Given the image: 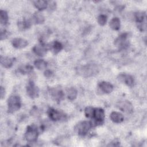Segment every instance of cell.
Masks as SVG:
<instances>
[{
  "mask_svg": "<svg viewBox=\"0 0 147 147\" xmlns=\"http://www.w3.org/2000/svg\"><path fill=\"white\" fill-rule=\"evenodd\" d=\"M44 75L47 78H50L52 75V72L50 70H46L44 72Z\"/></svg>",
  "mask_w": 147,
  "mask_h": 147,
  "instance_id": "30",
  "label": "cell"
},
{
  "mask_svg": "<svg viewBox=\"0 0 147 147\" xmlns=\"http://www.w3.org/2000/svg\"><path fill=\"white\" fill-rule=\"evenodd\" d=\"M48 115H49V118L52 121H54L60 120L62 117V115L59 111H58L56 110L53 109H51L49 110Z\"/></svg>",
  "mask_w": 147,
  "mask_h": 147,
  "instance_id": "14",
  "label": "cell"
},
{
  "mask_svg": "<svg viewBox=\"0 0 147 147\" xmlns=\"http://www.w3.org/2000/svg\"><path fill=\"white\" fill-rule=\"evenodd\" d=\"M94 113V109L91 107H88L86 108L84 111L85 115L88 118H93Z\"/></svg>",
  "mask_w": 147,
  "mask_h": 147,
  "instance_id": "27",
  "label": "cell"
},
{
  "mask_svg": "<svg viewBox=\"0 0 147 147\" xmlns=\"http://www.w3.org/2000/svg\"><path fill=\"white\" fill-rule=\"evenodd\" d=\"M62 48H63V45L60 42L57 41H55L53 42L52 45V49L55 53H57L58 52H59L62 49Z\"/></svg>",
  "mask_w": 147,
  "mask_h": 147,
  "instance_id": "26",
  "label": "cell"
},
{
  "mask_svg": "<svg viewBox=\"0 0 147 147\" xmlns=\"http://www.w3.org/2000/svg\"><path fill=\"white\" fill-rule=\"evenodd\" d=\"M118 79L120 82L126 84L128 86L132 87L134 85V80L133 77L131 75H127L125 74H121L118 75Z\"/></svg>",
  "mask_w": 147,
  "mask_h": 147,
  "instance_id": "6",
  "label": "cell"
},
{
  "mask_svg": "<svg viewBox=\"0 0 147 147\" xmlns=\"http://www.w3.org/2000/svg\"><path fill=\"white\" fill-rule=\"evenodd\" d=\"M99 90L102 91L103 93L109 94L112 92L113 90V85L107 82H100L98 84Z\"/></svg>",
  "mask_w": 147,
  "mask_h": 147,
  "instance_id": "9",
  "label": "cell"
},
{
  "mask_svg": "<svg viewBox=\"0 0 147 147\" xmlns=\"http://www.w3.org/2000/svg\"><path fill=\"white\" fill-rule=\"evenodd\" d=\"M126 38H127V34L123 33L120 35L115 41V45L118 47L120 48H123L125 46H126Z\"/></svg>",
  "mask_w": 147,
  "mask_h": 147,
  "instance_id": "12",
  "label": "cell"
},
{
  "mask_svg": "<svg viewBox=\"0 0 147 147\" xmlns=\"http://www.w3.org/2000/svg\"><path fill=\"white\" fill-rule=\"evenodd\" d=\"M34 6L39 10H43L47 7L48 2L44 0H38L33 1Z\"/></svg>",
  "mask_w": 147,
  "mask_h": 147,
  "instance_id": "17",
  "label": "cell"
},
{
  "mask_svg": "<svg viewBox=\"0 0 147 147\" xmlns=\"http://www.w3.org/2000/svg\"><path fill=\"white\" fill-rule=\"evenodd\" d=\"M117 107L119 109L126 113H131L133 110V107L131 104L127 100L119 102L117 104Z\"/></svg>",
  "mask_w": 147,
  "mask_h": 147,
  "instance_id": "10",
  "label": "cell"
},
{
  "mask_svg": "<svg viewBox=\"0 0 147 147\" xmlns=\"http://www.w3.org/2000/svg\"><path fill=\"white\" fill-rule=\"evenodd\" d=\"M30 25L31 24L29 21H24L18 22V27L21 30H24L25 29L29 28L30 26Z\"/></svg>",
  "mask_w": 147,
  "mask_h": 147,
  "instance_id": "25",
  "label": "cell"
},
{
  "mask_svg": "<svg viewBox=\"0 0 147 147\" xmlns=\"http://www.w3.org/2000/svg\"><path fill=\"white\" fill-rule=\"evenodd\" d=\"M146 14L144 12L138 11L135 14V19L138 24H140L145 21Z\"/></svg>",
  "mask_w": 147,
  "mask_h": 147,
  "instance_id": "22",
  "label": "cell"
},
{
  "mask_svg": "<svg viewBox=\"0 0 147 147\" xmlns=\"http://www.w3.org/2000/svg\"><path fill=\"white\" fill-rule=\"evenodd\" d=\"M51 95L53 99L57 102H60L64 96L63 92L60 87L52 88L51 90Z\"/></svg>",
  "mask_w": 147,
  "mask_h": 147,
  "instance_id": "7",
  "label": "cell"
},
{
  "mask_svg": "<svg viewBox=\"0 0 147 147\" xmlns=\"http://www.w3.org/2000/svg\"><path fill=\"white\" fill-rule=\"evenodd\" d=\"M21 99L19 96L12 95L7 100L8 111L9 113H14L18 110L21 107Z\"/></svg>",
  "mask_w": 147,
  "mask_h": 147,
  "instance_id": "2",
  "label": "cell"
},
{
  "mask_svg": "<svg viewBox=\"0 0 147 147\" xmlns=\"http://www.w3.org/2000/svg\"><path fill=\"white\" fill-rule=\"evenodd\" d=\"M33 20L35 24H42L44 22L45 18L44 16L41 13L39 12H36L33 16Z\"/></svg>",
  "mask_w": 147,
  "mask_h": 147,
  "instance_id": "18",
  "label": "cell"
},
{
  "mask_svg": "<svg viewBox=\"0 0 147 147\" xmlns=\"http://www.w3.org/2000/svg\"><path fill=\"white\" fill-rule=\"evenodd\" d=\"M8 21V15L6 11L1 10L0 11V21L1 24L5 25Z\"/></svg>",
  "mask_w": 147,
  "mask_h": 147,
  "instance_id": "24",
  "label": "cell"
},
{
  "mask_svg": "<svg viewBox=\"0 0 147 147\" xmlns=\"http://www.w3.org/2000/svg\"><path fill=\"white\" fill-rule=\"evenodd\" d=\"M110 28L115 30H117L120 28V20L118 18H113L110 22L109 24Z\"/></svg>",
  "mask_w": 147,
  "mask_h": 147,
  "instance_id": "19",
  "label": "cell"
},
{
  "mask_svg": "<svg viewBox=\"0 0 147 147\" xmlns=\"http://www.w3.org/2000/svg\"><path fill=\"white\" fill-rule=\"evenodd\" d=\"M107 18L106 16L101 14L98 17V22L100 25L103 26L106 24V23L107 22Z\"/></svg>",
  "mask_w": 147,
  "mask_h": 147,
  "instance_id": "28",
  "label": "cell"
},
{
  "mask_svg": "<svg viewBox=\"0 0 147 147\" xmlns=\"http://www.w3.org/2000/svg\"><path fill=\"white\" fill-rule=\"evenodd\" d=\"M19 71L22 74H26L30 72L33 70V67L30 65H22L19 68Z\"/></svg>",
  "mask_w": 147,
  "mask_h": 147,
  "instance_id": "23",
  "label": "cell"
},
{
  "mask_svg": "<svg viewBox=\"0 0 147 147\" xmlns=\"http://www.w3.org/2000/svg\"><path fill=\"white\" fill-rule=\"evenodd\" d=\"M7 36V33L5 30H3V31L2 30L1 32V40L5 38Z\"/></svg>",
  "mask_w": 147,
  "mask_h": 147,
  "instance_id": "29",
  "label": "cell"
},
{
  "mask_svg": "<svg viewBox=\"0 0 147 147\" xmlns=\"http://www.w3.org/2000/svg\"><path fill=\"white\" fill-rule=\"evenodd\" d=\"M5 95V90L3 87H1V98L2 99Z\"/></svg>",
  "mask_w": 147,
  "mask_h": 147,
  "instance_id": "31",
  "label": "cell"
},
{
  "mask_svg": "<svg viewBox=\"0 0 147 147\" xmlns=\"http://www.w3.org/2000/svg\"><path fill=\"white\" fill-rule=\"evenodd\" d=\"M33 51L34 53L38 56H44L47 53V48L42 44L35 45L33 48Z\"/></svg>",
  "mask_w": 147,
  "mask_h": 147,
  "instance_id": "13",
  "label": "cell"
},
{
  "mask_svg": "<svg viewBox=\"0 0 147 147\" xmlns=\"http://www.w3.org/2000/svg\"><path fill=\"white\" fill-rule=\"evenodd\" d=\"M13 61L11 59L7 57H1V65L6 68H10L13 65Z\"/></svg>",
  "mask_w": 147,
  "mask_h": 147,
  "instance_id": "16",
  "label": "cell"
},
{
  "mask_svg": "<svg viewBox=\"0 0 147 147\" xmlns=\"http://www.w3.org/2000/svg\"><path fill=\"white\" fill-rule=\"evenodd\" d=\"M93 117L95 119V123H101L105 118V112L102 109L97 108L94 109V113Z\"/></svg>",
  "mask_w": 147,
  "mask_h": 147,
  "instance_id": "8",
  "label": "cell"
},
{
  "mask_svg": "<svg viewBox=\"0 0 147 147\" xmlns=\"http://www.w3.org/2000/svg\"><path fill=\"white\" fill-rule=\"evenodd\" d=\"M110 119L111 120L115 123H121L123 121V115L117 111H113L110 114Z\"/></svg>",
  "mask_w": 147,
  "mask_h": 147,
  "instance_id": "15",
  "label": "cell"
},
{
  "mask_svg": "<svg viewBox=\"0 0 147 147\" xmlns=\"http://www.w3.org/2000/svg\"><path fill=\"white\" fill-rule=\"evenodd\" d=\"M11 43H12L13 46L14 48H18V49L24 48L26 47L28 44L27 40H26L24 38H14L12 40Z\"/></svg>",
  "mask_w": 147,
  "mask_h": 147,
  "instance_id": "11",
  "label": "cell"
},
{
  "mask_svg": "<svg viewBox=\"0 0 147 147\" xmlns=\"http://www.w3.org/2000/svg\"><path fill=\"white\" fill-rule=\"evenodd\" d=\"M91 126V123L90 122L83 121L78 123L76 126V130L77 133L80 136L86 135L89 131Z\"/></svg>",
  "mask_w": 147,
  "mask_h": 147,
  "instance_id": "4",
  "label": "cell"
},
{
  "mask_svg": "<svg viewBox=\"0 0 147 147\" xmlns=\"http://www.w3.org/2000/svg\"><path fill=\"white\" fill-rule=\"evenodd\" d=\"M34 65L36 68H37L39 70H42L45 69L47 67V63L45 61L42 59H38L36 60L34 63Z\"/></svg>",
  "mask_w": 147,
  "mask_h": 147,
  "instance_id": "20",
  "label": "cell"
},
{
  "mask_svg": "<svg viewBox=\"0 0 147 147\" xmlns=\"http://www.w3.org/2000/svg\"><path fill=\"white\" fill-rule=\"evenodd\" d=\"M77 90L74 87H71L67 90V96L68 98L71 100L75 99L77 96Z\"/></svg>",
  "mask_w": 147,
  "mask_h": 147,
  "instance_id": "21",
  "label": "cell"
},
{
  "mask_svg": "<svg viewBox=\"0 0 147 147\" xmlns=\"http://www.w3.org/2000/svg\"><path fill=\"white\" fill-rule=\"evenodd\" d=\"M26 92L29 96L34 98L38 96L39 90L33 82H29L26 87Z\"/></svg>",
  "mask_w": 147,
  "mask_h": 147,
  "instance_id": "5",
  "label": "cell"
},
{
  "mask_svg": "<svg viewBox=\"0 0 147 147\" xmlns=\"http://www.w3.org/2000/svg\"><path fill=\"white\" fill-rule=\"evenodd\" d=\"M77 71L80 75L84 77H89L95 75L98 72V68L95 64H87L79 67Z\"/></svg>",
  "mask_w": 147,
  "mask_h": 147,
  "instance_id": "1",
  "label": "cell"
},
{
  "mask_svg": "<svg viewBox=\"0 0 147 147\" xmlns=\"http://www.w3.org/2000/svg\"><path fill=\"white\" fill-rule=\"evenodd\" d=\"M38 137V130L34 125H30L27 127L25 137L27 141L32 142L37 140Z\"/></svg>",
  "mask_w": 147,
  "mask_h": 147,
  "instance_id": "3",
  "label": "cell"
}]
</instances>
